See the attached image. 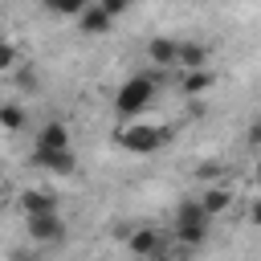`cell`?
Returning a JSON list of instances; mask_svg holds the SVG:
<instances>
[{
  "label": "cell",
  "instance_id": "17",
  "mask_svg": "<svg viewBox=\"0 0 261 261\" xmlns=\"http://www.w3.org/2000/svg\"><path fill=\"white\" fill-rule=\"evenodd\" d=\"M249 143H253V147H261V122H253V130H249Z\"/></svg>",
  "mask_w": 261,
  "mask_h": 261
},
{
  "label": "cell",
  "instance_id": "2",
  "mask_svg": "<svg viewBox=\"0 0 261 261\" xmlns=\"http://www.w3.org/2000/svg\"><path fill=\"white\" fill-rule=\"evenodd\" d=\"M151 98H155V77H147V73H135L130 82H122V86H118L114 110H118V114H139V110H143Z\"/></svg>",
  "mask_w": 261,
  "mask_h": 261
},
{
  "label": "cell",
  "instance_id": "4",
  "mask_svg": "<svg viewBox=\"0 0 261 261\" xmlns=\"http://www.w3.org/2000/svg\"><path fill=\"white\" fill-rule=\"evenodd\" d=\"M29 163L45 167V171H73V151L69 147H33Z\"/></svg>",
  "mask_w": 261,
  "mask_h": 261
},
{
  "label": "cell",
  "instance_id": "6",
  "mask_svg": "<svg viewBox=\"0 0 261 261\" xmlns=\"http://www.w3.org/2000/svg\"><path fill=\"white\" fill-rule=\"evenodd\" d=\"M130 253H139V257H163V237L155 228H139V232H130Z\"/></svg>",
  "mask_w": 261,
  "mask_h": 261
},
{
  "label": "cell",
  "instance_id": "13",
  "mask_svg": "<svg viewBox=\"0 0 261 261\" xmlns=\"http://www.w3.org/2000/svg\"><path fill=\"white\" fill-rule=\"evenodd\" d=\"M24 126V110L20 106H0V130H20Z\"/></svg>",
  "mask_w": 261,
  "mask_h": 261
},
{
  "label": "cell",
  "instance_id": "10",
  "mask_svg": "<svg viewBox=\"0 0 261 261\" xmlns=\"http://www.w3.org/2000/svg\"><path fill=\"white\" fill-rule=\"evenodd\" d=\"M20 208H24V216H33V212H53L57 200H53L49 192H24V196H20Z\"/></svg>",
  "mask_w": 261,
  "mask_h": 261
},
{
  "label": "cell",
  "instance_id": "11",
  "mask_svg": "<svg viewBox=\"0 0 261 261\" xmlns=\"http://www.w3.org/2000/svg\"><path fill=\"white\" fill-rule=\"evenodd\" d=\"M204 61H208V49L204 45H179V65L184 69H204Z\"/></svg>",
  "mask_w": 261,
  "mask_h": 261
},
{
  "label": "cell",
  "instance_id": "9",
  "mask_svg": "<svg viewBox=\"0 0 261 261\" xmlns=\"http://www.w3.org/2000/svg\"><path fill=\"white\" fill-rule=\"evenodd\" d=\"M37 147H69V130L61 122H45L37 130Z\"/></svg>",
  "mask_w": 261,
  "mask_h": 261
},
{
  "label": "cell",
  "instance_id": "7",
  "mask_svg": "<svg viewBox=\"0 0 261 261\" xmlns=\"http://www.w3.org/2000/svg\"><path fill=\"white\" fill-rule=\"evenodd\" d=\"M77 16H82V33H110V20H114L102 4H90V8H82Z\"/></svg>",
  "mask_w": 261,
  "mask_h": 261
},
{
  "label": "cell",
  "instance_id": "1",
  "mask_svg": "<svg viewBox=\"0 0 261 261\" xmlns=\"http://www.w3.org/2000/svg\"><path fill=\"white\" fill-rule=\"evenodd\" d=\"M208 220H212V212H208L200 200H188V204H179V212H175V237H179L184 245H200V241L208 237Z\"/></svg>",
  "mask_w": 261,
  "mask_h": 261
},
{
  "label": "cell",
  "instance_id": "14",
  "mask_svg": "<svg viewBox=\"0 0 261 261\" xmlns=\"http://www.w3.org/2000/svg\"><path fill=\"white\" fill-rule=\"evenodd\" d=\"M208 73L204 69H188V77H184V94H200V90H208Z\"/></svg>",
  "mask_w": 261,
  "mask_h": 261
},
{
  "label": "cell",
  "instance_id": "5",
  "mask_svg": "<svg viewBox=\"0 0 261 261\" xmlns=\"http://www.w3.org/2000/svg\"><path fill=\"white\" fill-rule=\"evenodd\" d=\"M29 232H33V241H57V237H65V224H61L57 208L53 212H33L29 216Z\"/></svg>",
  "mask_w": 261,
  "mask_h": 261
},
{
  "label": "cell",
  "instance_id": "20",
  "mask_svg": "<svg viewBox=\"0 0 261 261\" xmlns=\"http://www.w3.org/2000/svg\"><path fill=\"white\" fill-rule=\"evenodd\" d=\"M0 192H4V184H0Z\"/></svg>",
  "mask_w": 261,
  "mask_h": 261
},
{
  "label": "cell",
  "instance_id": "12",
  "mask_svg": "<svg viewBox=\"0 0 261 261\" xmlns=\"http://www.w3.org/2000/svg\"><path fill=\"white\" fill-rule=\"evenodd\" d=\"M200 204H204V208H208L212 216H220V212H224V208L232 204V196H228V188H208V192L200 196Z\"/></svg>",
  "mask_w": 261,
  "mask_h": 261
},
{
  "label": "cell",
  "instance_id": "3",
  "mask_svg": "<svg viewBox=\"0 0 261 261\" xmlns=\"http://www.w3.org/2000/svg\"><path fill=\"white\" fill-rule=\"evenodd\" d=\"M167 143V130H159V126H130V130H118V147H126V151H135V155H151V151H159Z\"/></svg>",
  "mask_w": 261,
  "mask_h": 261
},
{
  "label": "cell",
  "instance_id": "19",
  "mask_svg": "<svg viewBox=\"0 0 261 261\" xmlns=\"http://www.w3.org/2000/svg\"><path fill=\"white\" fill-rule=\"evenodd\" d=\"M253 179H257V184H261V163H257V171H253Z\"/></svg>",
  "mask_w": 261,
  "mask_h": 261
},
{
  "label": "cell",
  "instance_id": "16",
  "mask_svg": "<svg viewBox=\"0 0 261 261\" xmlns=\"http://www.w3.org/2000/svg\"><path fill=\"white\" fill-rule=\"evenodd\" d=\"M12 65H16V49H12L8 41H0V73H4V69H12Z\"/></svg>",
  "mask_w": 261,
  "mask_h": 261
},
{
  "label": "cell",
  "instance_id": "15",
  "mask_svg": "<svg viewBox=\"0 0 261 261\" xmlns=\"http://www.w3.org/2000/svg\"><path fill=\"white\" fill-rule=\"evenodd\" d=\"M45 8L49 12H61V16H77L86 8V0H45Z\"/></svg>",
  "mask_w": 261,
  "mask_h": 261
},
{
  "label": "cell",
  "instance_id": "18",
  "mask_svg": "<svg viewBox=\"0 0 261 261\" xmlns=\"http://www.w3.org/2000/svg\"><path fill=\"white\" fill-rule=\"evenodd\" d=\"M253 224H261V200L253 204Z\"/></svg>",
  "mask_w": 261,
  "mask_h": 261
},
{
  "label": "cell",
  "instance_id": "8",
  "mask_svg": "<svg viewBox=\"0 0 261 261\" xmlns=\"http://www.w3.org/2000/svg\"><path fill=\"white\" fill-rule=\"evenodd\" d=\"M147 57H151L155 65H179V45H175V41L155 37V41L147 45Z\"/></svg>",
  "mask_w": 261,
  "mask_h": 261
}]
</instances>
